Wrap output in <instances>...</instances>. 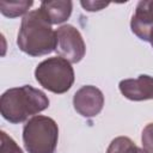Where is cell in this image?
Segmentation results:
<instances>
[{
    "instance_id": "cell-1",
    "label": "cell",
    "mask_w": 153,
    "mask_h": 153,
    "mask_svg": "<svg viewBox=\"0 0 153 153\" xmlns=\"http://www.w3.org/2000/svg\"><path fill=\"white\" fill-rule=\"evenodd\" d=\"M48 106L47 94L30 85L8 88L0 97L1 116L13 124L26 121L30 116L39 114Z\"/></svg>"
},
{
    "instance_id": "cell-2",
    "label": "cell",
    "mask_w": 153,
    "mask_h": 153,
    "mask_svg": "<svg viewBox=\"0 0 153 153\" xmlns=\"http://www.w3.org/2000/svg\"><path fill=\"white\" fill-rule=\"evenodd\" d=\"M19 49L30 56L48 55L56 49V32L39 10L26 13L17 37Z\"/></svg>"
},
{
    "instance_id": "cell-3",
    "label": "cell",
    "mask_w": 153,
    "mask_h": 153,
    "mask_svg": "<svg viewBox=\"0 0 153 153\" xmlns=\"http://www.w3.org/2000/svg\"><path fill=\"white\" fill-rule=\"evenodd\" d=\"M59 140V127L48 116L31 117L23 128V142L27 153H54Z\"/></svg>"
},
{
    "instance_id": "cell-4",
    "label": "cell",
    "mask_w": 153,
    "mask_h": 153,
    "mask_svg": "<svg viewBox=\"0 0 153 153\" xmlns=\"http://www.w3.org/2000/svg\"><path fill=\"white\" fill-rule=\"evenodd\" d=\"M35 78L43 88L56 94H62L74 82V69L71 62L61 56L48 57L37 65Z\"/></svg>"
},
{
    "instance_id": "cell-5",
    "label": "cell",
    "mask_w": 153,
    "mask_h": 153,
    "mask_svg": "<svg viewBox=\"0 0 153 153\" xmlns=\"http://www.w3.org/2000/svg\"><path fill=\"white\" fill-rule=\"evenodd\" d=\"M56 49L59 56L66 59L71 63L82 60L86 53V45L80 31L71 25L65 24L56 29Z\"/></svg>"
},
{
    "instance_id": "cell-6",
    "label": "cell",
    "mask_w": 153,
    "mask_h": 153,
    "mask_svg": "<svg viewBox=\"0 0 153 153\" xmlns=\"http://www.w3.org/2000/svg\"><path fill=\"white\" fill-rule=\"evenodd\" d=\"M104 105L103 92L92 85L80 87L73 97V106L75 111L82 117L91 118L97 116Z\"/></svg>"
},
{
    "instance_id": "cell-7",
    "label": "cell",
    "mask_w": 153,
    "mask_h": 153,
    "mask_svg": "<svg viewBox=\"0 0 153 153\" xmlns=\"http://www.w3.org/2000/svg\"><path fill=\"white\" fill-rule=\"evenodd\" d=\"M131 32L145 42L153 41V0H141L130 20Z\"/></svg>"
},
{
    "instance_id": "cell-8",
    "label": "cell",
    "mask_w": 153,
    "mask_h": 153,
    "mask_svg": "<svg viewBox=\"0 0 153 153\" xmlns=\"http://www.w3.org/2000/svg\"><path fill=\"white\" fill-rule=\"evenodd\" d=\"M121 93L129 100L141 102L153 99V76L140 74L135 79H124L118 84Z\"/></svg>"
},
{
    "instance_id": "cell-9",
    "label": "cell",
    "mask_w": 153,
    "mask_h": 153,
    "mask_svg": "<svg viewBox=\"0 0 153 153\" xmlns=\"http://www.w3.org/2000/svg\"><path fill=\"white\" fill-rule=\"evenodd\" d=\"M72 8L73 2L69 0L43 1L39 6V11L50 24H61L66 22L71 17Z\"/></svg>"
},
{
    "instance_id": "cell-10",
    "label": "cell",
    "mask_w": 153,
    "mask_h": 153,
    "mask_svg": "<svg viewBox=\"0 0 153 153\" xmlns=\"http://www.w3.org/2000/svg\"><path fill=\"white\" fill-rule=\"evenodd\" d=\"M32 4V1H0V11L5 17L16 18L26 13Z\"/></svg>"
},
{
    "instance_id": "cell-11",
    "label": "cell",
    "mask_w": 153,
    "mask_h": 153,
    "mask_svg": "<svg viewBox=\"0 0 153 153\" xmlns=\"http://www.w3.org/2000/svg\"><path fill=\"white\" fill-rule=\"evenodd\" d=\"M137 152H139V147L128 136L115 137L110 142L106 149V153H137Z\"/></svg>"
},
{
    "instance_id": "cell-12",
    "label": "cell",
    "mask_w": 153,
    "mask_h": 153,
    "mask_svg": "<svg viewBox=\"0 0 153 153\" xmlns=\"http://www.w3.org/2000/svg\"><path fill=\"white\" fill-rule=\"evenodd\" d=\"M0 137H1V145H0L1 153H23L22 148L17 145V142L4 130L0 131Z\"/></svg>"
},
{
    "instance_id": "cell-13",
    "label": "cell",
    "mask_w": 153,
    "mask_h": 153,
    "mask_svg": "<svg viewBox=\"0 0 153 153\" xmlns=\"http://www.w3.org/2000/svg\"><path fill=\"white\" fill-rule=\"evenodd\" d=\"M141 142H142V148L146 152L153 153V123H148L143 128L141 135Z\"/></svg>"
},
{
    "instance_id": "cell-14",
    "label": "cell",
    "mask_w": 153,
    "mask_h": 153,
    "mask_svg": "<svg viewBox=\"0 0 153 153\" xmlns=\"http://www.w3.org/2000/svg\"><path fill=\"white\" fill-rule=\"evenodd\" d=\"M81 6L90 12H94V11H99L103 7H106L109 4L108 2H100V1H81L80 2Z\"/></svg>"
},
{
    "instance_id": "cell-15",
    "label": "cell",
    "mask_w": 153,
    "mask_h": 153,
    "mask_svg": "<svg viewBox=\"0 0 153 153\" xmlns=\"http://www.w3.org/2000/svg\"><path fill=\"white\" fill-rule=\"evenodd\" d=\"M137 153H148V152H146L143 148H139V152Z\"/></svg>"
},
{
    "instance_id": "cell-16",
    "label": "cell",
    "mask_w": 153,
    "mask_h": 153,
    "mask_svg": "<svg viewBox=\"0 0 153 153\" xmlns=\"http://www.w3.org/2000/svg\"><path fill=\"white\" fill-rule=\"evenodd\" d=\"M151 44H152V48H153V41H152V42H151Z\"/></svg>"
}]
</instances>
